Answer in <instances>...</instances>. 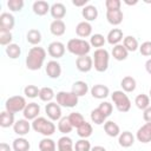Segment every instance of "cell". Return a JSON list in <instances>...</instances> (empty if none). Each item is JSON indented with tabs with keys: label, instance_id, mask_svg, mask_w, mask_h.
Segmentation results:
<instances>
[{
	"label": "cell",
	"instance_id": "obj_1",
	"mask_svg": "<svg viewBox=\"0 0 151 151\" xmlns=\"http://www.w3.org/2000/svg\"><path fill=\"white\" fill-rule=\"evenodd\" d=\"M45 59H46V51L44 47L40 46L32 47L26 57V67L31 71H38L44 65Z\"/></svg>",
	"mask_w": 151,
	"mask_h": 151
},
{
	"label": "cell",
	"instance_id": "obj_2",
	"mask_svg": "<svg viewBox=\"0 0 151 151\" xmlns=\"http://www.w3.org/2000/svg\"><path fill=\"white\" fill-rule=\"evenodd\" d=\"M66 48H67V51L70 53L77 55V57H83V55H87L88 54V52L91 50V45L85 39L73 38V39H70L67 41Z\"/></svg>",
	"mask_w": 151,
	"mask_h": 151
},
{
	"label": "cell",
	"instance_id": "obj_3",
	"mask_svg": "<svg viewBox=\"0 0 151 151\" xmlns=\"http://www.w3.org/2000/svg\"><path fill=\"white\" fill-rule=\"evenodd\" d=\"M32 129L45 136V137H48V136H52L54 132H55V125L54 123H52V120L50 119H46L44 117H38L35 118L33 122H32Z\"/></svg>",
	"mask_w": 151,
	"mask_h": 151
},
{
	"label": "cell",
	"instance_id": "obj_4",
	"mask_svg": "<svg viewBox=\"0 0 151 151\" xmlns=\"http://www.w3.org/2000/svg\"><path fill=\"white\" fill-rule=\"evenodd\" d=\"M110 54L105 48H97L93 53V67L98 72H105L109 68Z\"/></svg>",
	"mask_w": 151,
	"mask_h": 151
},
{
	"label": "cell",
	"instance_id": "obj_5",
	"mask_svg": "<svg viewBox=\"0 0 151 151\" xmlns=\"http://www.w3.org/2000/svg\"><path fill=\"white\" fill-rule=\"evenodd\" d=\"M111 98H112V101L114 103L116 109L119 112H127V111H130V109H131V100H130V98L127 97V94L124 91H120V90L113 91V93L111 94Z\"/></svg>",
	"mask_w": 151,
	"mask_h": 151
},
{
	"label": "cell",
	"instance_id": "obj_6",
	"mask_svg": "<svg viewBox=\"0 0 151 151\" xmlns=\"http://www.w3.org/2000/svg\"><path fill=\"white\" fill-rule=\"evenodd\" d=\"M57 98V103L63 106V107H74L78 105V96H76L72 91L71 92H66V91H60L57 93L55 96Z\"/></svg>",
	"mask_w": 151,
	"mask_h": 151
},
{
	"label": "cell",
	"instance_id": "obj_7",
	"mask_svg": "<svg viewBox=\"0 0 151 151\" xmlns=\"http://www.w3.org/2000/svg\"><path fill=\"white\" fill-rule=\"evenodd\" d=\"M26 105H27L26 99L22 96H13V97H9L6 100L5 110H7V111H9L12 113H17V112L24 111Z\"/></svg>",
	"mask_w": 151,
	"mask_h": 151
},
{
	"label": "cell",
	"instance_id": "obj_8",
	"mask_svg": "<svg viewBox=\"0 0 151 151\" xmlns=\"http://www.w3.org/2000/svg\"><path fill=\"white\" fill-rule=\"evenodd\" d=\"M45 112H46L47 117L50 118V120H52V122H55V120L59 122L61 119V106L58 103L51 101V103L46 104Z\"/></svg>",
	"mask_w": 151,
	"mask_h": 151
},
{
	"label": "cell",
	"instance_id": "obj_9",
	"mask_svg": "<svg viewBox=\"0 0 151 151\" xmlns=\"http://www.w3.org/2000/svg\"><path fill=\"white\" fill-rule=\"evenodd\" d=\"M76 67L80 72H84V73L90 72L93 67V58H91L90 55L78 57L76 59Z\"/></svg>",
	"mask_w": 151,
	"mask_h": 151
},
{
	"label": "cell",
	"instance_id": "obj_10",
	"mask_svg": "<svg viewBox=\"0 0 151 151\" xmlns=\"http://www.w3.org/2000/svg\"><path fill=\"white\" fill-rule=\"evenodd\" d=\"M47 53L52 58L59 59L65 54V45L60 41H52L47 47Z\"/></svg>",
	"mask_w": 151,
	"mask_h": 151
},
{
	"label": "cell",
	"instance_id": "obj_11",
	"mask_svg": "<svg viewBox=\"0 0 151 151\" xmlns=\"http://www.w3.org/2000/svg\"><path fill=\"white\" fill-rule=\"evenodd\" d=\"M136 138L138 142L146 144L151 142V123H145L143 126H140L136 133Z\"/></svg>",
	"mask_w": 151,
	"mask_h": 151
},
{
	"label": "cell",
	"instance_id": "obj_12",
	"mask_svg": "<svg viewBox=\"0 0 151 151\" xmlns=\"http://www.w3.org/2000/svg\"><path fill=\"white\" fill-rule=\"evenodd\" d=\"M14 25H15V20L11 13H8V12L1 13V15H0V31L11 32V29L14 27Z\"/></svg>",
	"mask_w": 151,
	"mask_h": 151
},
{
	"label": "cell",
	"instance_id": "obj_13",
	"mask_svg": "<svg viewBox=\"0 0 151 151\" xmlns=\"http://www.w3.org/2000/svg\"><path fill=\"white\" fill-rule=\"evenodd\" d=\"M39 113H40V106L37 103H28L25 110L22 111V114L27 120H34L35 118H38Z\"/></svg>",
	"mask_w": 151,
	"mask_h": 151
},
{
	"label": "cell",
	"instance_id": "obj_14",
	"mask_svg": "<svg viewBox=\"0 0 151 151\" xmlns=\"http://www.w3.org/2000/svg\"><path fill=\"white\" fill-rule=\"evenodd\" d=\"M46 74L51 79H57L61 74V66L57 60H50L46 65Z\"/></svg>",
	"mask_w": 151,
	"mask_h": 151
},
{
	"label": "cell",
	"instance_id": "obj_15",
	"mask_svg": "<svg viewBox=\"0 0 151 151\" xmlns=\"http://www.w3.org/2000/svg\"><path fill=\"white\" fill-rule=\"evenodd\" d=\"M31 126H32V125L28 123V120L24 118V119H19V120H17V122L14 123V125H13V130H14V132H15L17 134L24 137V136H26V134L29 132Z\"/></svg>",
	"mask_w": 151,
	"mask_h": 151
},
{
	"label": "cell",
	"instance_id": "obj_16",
	"mask_svg": "<svg viewBox=\"0 0 151 151\" xmlns=\"http://www.w3.org/2000/svg\"><path fill=\"white\" fill-rule=\"evenodd\" d=\"M91 94L93 98L96 99H105L109 94H110V90L107 86L103 85V84H97V85H93L91 87Z\"/></svg>",
	"mask_w": 151,
	"mask_h": 151
},
{
	"label": "cell",
	"instance_id": "obj_17",
	"mask_svg": "<svg viewBox=\"0 0 151 151\" xmlns=\"http://www.w3.org/2000/svg\"><path fill=\"white\" fill-rule=\"evenodd\" d=\"M50 13H51V15L54 18V20H61V19L66 15V7H65V5L61 4V2H54V4L51 6Z\"/></svg>",
	"mask_w": 151,
	"mask_h": 151
},
{
	"label": "cell",
	"instance_id": "obj_18",
	"mask_svg": "<svg viewBox=\"0 0 151 151\" xmlns=\"http://www.w3.org/2000/svg\"><path fill=\"white\" fill-rule=\"evenodd\" d=\"M76 33L80 38H87L92 34V25L88 21H80L76 27Z\"/></svg>",
	"mask_w": 151,
	"mask_h": 151
},
{
	"label": "cell",
	"instance_id": "obj_19",
	"mask_svg": "<svg viewBox=\"0 0 151 151\" xmlns=\"http://www.w3.org/2000/svg\"><path fill=\"white\" fill-rule=\"evenodd\" d=\"M32 9H33L34 14H37V15H39V17H42V15L47 14V12H50L51 6L48 5V2H47V1L38 0V1L33 2Z\"/></svg>",
	"mask_w": 151,
	"mask_h": 151
},
{
	"label": "cell",
	"instance_id": "obj_20",
	"mask_svg": "<svg viewBox=\"0 0 151 151\" xmlns=\"http://www.w3.org/2000/svg\"><path fill=\"white\" fill-rule=\"evenodd\" d=\"M123 18H124V14H123L122 9L106 11V19H107V21H109L111 25H113V26H117V25L122 24Z\"/></svg>",
	"mask_w": 151,
	"mask_h": 151
},
{
	"label": "cell",
	"instance_id": "obj_21",
	"mask_svg": "<svg viewBox=\"0 0 151 151\" xmlns=\"http://www.w3.org/2000/svg\"><path fill=\"white\" fill-rule=\"evenodd\" d=\"M123 39H124V37H123V31H122L120 28H112V29L107 33V37H106L107 42L111 44V45H113V46L118 45Z\"/></svg>",
	"mask_w": 151,
	"mask_h": 151
},
{
	"label": "cell",
	"instance_id": "obj_22",
	"mask_svg": "<svg viewBox=\"0 0 151 151\" xmlns=\"http://www.w3.org/2000/svg\"><path fill=\"white\" fill-rule=\"evenodd\" d=\"M118 143L122 147H130L134 143V136L130 131L120 132V134L118 136Z\"/></svg>",
	"mask_w": 151,
	"mask_h": 151
},
{
	"label": "cell",
	"instance_id": "obj_23",
	"mask_svg": "<svg viewBox=\"0 0 151 151\" xmlns=\"http://www.w3.org/2000/svg\"><path fill=\"white\" fill-rule=\"evenodd\" d=\"M81 15L84 17L85 21H93L98 17V9L93 5H87L81 9Z\"/></svg>",
	"mask_w": 151,
	"mask_h": 151
},
{
	"label": "cell",
	"instance_id": "obj_24",
	"mask_svg": "<svg viewBox=\"0 0 151 151\" xmlns=\"http://www.w3.org/2000/svg\"><path fill=\"white\" fill-rule=\"evenodd\" d=\"M50 31L53 35L55 37H60L65 33L66 31V25L63 20H53L50 25Z\"/></svg>",
	"mask_w": 151,
	"mask_h": 151
},
{
	"label": "cell",
	"instance_id": "obj_25",
	"mask_svg": "<svg viewBox=\"0 0 151 151\" xmlns=\"http://www.w3.org/2000/svg\"><path fill=\"white\" fill-rule=\"evenodd\" d=\"M127 55H129V51L124 47L123 44H118V45L113 46V48H112V57L116 60L123 61V60H125L127 58Z\"/></svg>",
	"mask_w": 151,
	"mask_h": 151
},
{
	"label": "cell",
	"instance_id": "obj_26",
	"mask_svg": "<svg viewBox=\"0 0 151 151\" xmlns=\"http://www.w3.org/2000/svg\"><path fill=\"white\" fill-rule=\"evenodd\" d=\"M57 146H58V151H74L73 142H72V139H71L70 137H67V136L60 137V138L58 139Z\"/></svg>",
	"mask_w": 151,
	"mask_h": 151
},
{
	"label": "cell",
	"instance_id": "obj_27",
	"mask_svg": "<svg viewBox=\"0 0 151 151\" xmlns=\"http://www.w3.org/2000/svg\"><path fill=\"white\" fill-rule=\"evenodd\" d=\"M76 96L78 97H83L85 96L87 92H88V85L83 81V80H78V81H74L73 85H72V90H71Z\"/></svg>",
	"mask_w": 151,
	"mask_h": 151
},
{
	"label": "cell",
	"instance_id": "obj_28",
	"mask_svg": "<svg viewBox=\"0 0 151 151\" xmlns=\"http://www.w3.org/2000/svg\"><path fill=\"white\" fill-rule=\"evenodd\" d=\"M14 113L5 110L0 114V126L1 127H9L14 125Z\"/></svg>",
	"mask_w": 151,
	"mask_h": 151
},
{
	"label": "cell",
	"instance_id": "obj_29",
	"mask_svg": "<svg viewBox=\"0 0 151 151\" xmlns=\"http://www.w3.org/2000/svg\"><path fill=\"white\" fill-rule=\"evenodd\" d=\"M104 130H105L106 134L110 137H118L120 134L119 125L112 120H107L104 123Z\"/></svg>",
	"mask_w": 151,
	"mask_h": 151
},
{
	"label": "cell",
	"instance_id": "obj_30",
	"mask_svg": "<svg viewBox=\"0 0 151 151\" xmlns=\"http://www.w3.org/2000/svg\"><path fill=\"white\" fill-rule=\"evenodd\" d=\"M12 147H13L14 151H29L31 144H29V142L26 138L19 137V138H15L13 140Z\"/></svg>",
	"mask_w": 151,
	"mask_h": 151
},
{
	"label": "cell",
	"instance_id": "obj_31",
	"mask_svg": "<svg viewBox=\"0 0 151 151\" xmlns=\"http://www.w3.org/2000/svg\"><path fill=\"white\" fill-rule=\"evenodd\" d=\"M136 85H137L136 79L132 78L131 76L124 77L122 79V81H120V86H122L124 92H133L136 90Z\"/></svg>",
	"mask_w": 151,
	"mask_h": 151
},
{
	"label": "cell",
	"instance_id": "obj_32",
	"mask_svg": "<svg viewBox=\"0 0 151 151\" xmlns=\"http://www.w3.org/2000/svg\"><path fill=\"white\" fill-rule=\"evenodd\" d=\"M123 45L124 47L129 51V52H134L139 48V45H138V40L133 37V35H126L124 37L123 39Z\"/></svg>",
	"mask_w": 151,
	"mask_h": 151
},
{
	"label": "cell",
	"instance_id": "obj_33",
	"mask_svg": "<svg viewBox=\"0 0 151 151\" xmlns=\"http://www.w3.org/2000/svg\"><path fill=\"white\" fill-rule=\"evenodd\" d=\"M26 39L27 41L31 44V45H38L41 42V33L39 29H35V28H32L27 32L26 34Z\"/></svg>",
	"mask_w": 151,
	"mask_h": 151
},
{
	"label": "cell",
	"instance_id": "obj_34",
	"mask_svg": "<svg viewBox=\"0 0 151 151\" xmlns=\"http://www.w3.org/2000/svg\"><path fill=\"white\" fill-rule=\"evenodd\" d=\"M39 150L40 151H57V144L51 138H44L39 142Z\"/></svg>",
	"mask_w": 151,
	"mask_h": 151
},
{
	"label": "cell",
	"instance_id": "obj_35",
	"mask_svg": "<svg viewBox=\"0 0 151 151\" xmlns=\"http://www.w3.org/2000/svg\"><path fill=\"white\" fill-rule=\"evenodd\" d=\"M134 104L139 110L144 111L150 106V97L147 94H144V93L138 94L136 97V99H134Z\"/></svg>",
	"mask_w": 151,
	"mask_h": 151
},
{
	"label": "cell",
	"instance_id": "obj_36",
	"mask_svg": "<svg viewBox=\"0 0 151 151\" xmlns=\"http://www.w3.org/2000/svg\"><path fill=\"white\" fill-rule=\"evenodd\" d=\"M92 132H93V129H92V125L90 124V123H87V122H85V123H83L78 129H77V133H78V136L80 137V138H88L91 134H92Z\"/></svg>",
	"mask_w": 151,
	"mask_h": 151
},
{
	"label": "cell",
	"instance_id": "obj_37",
	"mask_svg": "<svg viewBox=\"0 0 151 151\" xmlns=\"http://www.w3.org/2000/svg\"><path fill=\"white\" fill-rule=\"evenodd\" d=\"M54 91L51 88V87H41L40 88V92H39V98L40 100L42 101H46V103H51V100L54 98Z\"/></svg>",
	"mask_w": 151,
	"mask_h": 151
},
{
	"label": "cell",
	"instance_id": "obj_38",
	"mask_svg": "<svg viewBox=\"0 0 151 151\" xmlns=\"http://www.w3.org/2000/svg\"><path fill=\"white\" fill-rule=\"evenodd\" d=\"M72 129H73V126H72V124L70 123L68 117H61V119L58 122V130H59L61 133L67 134V133H70V132L72 131Z\"/></svg>",
	"mask_w": 151,
	"mask_h": 151
},
{
	"label": "cell",
	"instance_id": "obj_39",
	"mask_svg": "<svg viewBox=\"0 0 151 151\" xmlns=\"http://www.w3.org/2000/svg\"><path fill=\"white\" fill-rule=\"evenodd\" d=\"M6 54L11 58V59H17L20 57L21 54V48L18 44H9L8 46H6Z\"/></svg>",
	"mask_w": 151,
	"mask_h": 151
},
{
	"label": "cell",
	"instance_id": "obj_40",
	"mask_svg": "<svg viewBox=\"0 0 151 151\" xmlns=\"http://www.w3.org/2000/svg\"><path fill=\"white\" fill-rule=\"evenodd\" d=\"M67 117H68V120H70V123L72 124V126H73V127H77V129H78L83 123L86 122V120L84 119L83 114L79 113V112H71L70 116H67Z\"/></svg>",
	"mask_w": 151,
	"mask_h": 151
},
{
	"label": "cell",
	"instance_id": "obj_41",
	"mask_svg": "<svg viewBox=\"0 0 151 151\" xmlns=\"http://www.w3.org/2000/svg\"><path fill=\"white\" fill-rule=\"evenodd\" d=\"M106 39L103 34L100 33H96V34H92L91 38H90V45L93 46V47H97V48H101L105 44Z\"/></svg>",
	"mask_w": 151,
	"mask_h": 151
},
{
	"label": "cell",
	"instance_id": "obj_42",
	"mask_svg": "<svg viewBox=\"0 0 151 151\" xmlns=\"http://www.w3.org/2000/svg\"><path fill=\"white\" fill-rule=\"evenodd\" d=\"M90 117H91L92 123H94V124H97V125H101V124H104L105 120H106V117L98 110V107L91 111Z\"/></svg>",
	"mask_w": 151,
	"mask_h": 151
},
{
	"label": "cell",
	"instance_id": "obj_43",
	"mask_svg": "<svg viewBox=\"0 0 151 151\" xmlns=\"http://www.w3.org/2000/svg\"><path fill=\"white\" fill-rule=\"evenodd\" d=\"M91 144L87 139L81 138L74 144V151H91Z\"/></svg>",
	"mask_w": 151,
	"mask_h": 151
},
{
	"label": "cell",
	"instance_id": "obj_44",
	"mask_svg": "<svg viewBox=\"0 0 151 151\" xmlns=\"http://www.w3.org/2000/svg\"><path fill=\"white\" fill-rule=\"evenodd\" d=\"M39 92H40V88H38V86H35V85H27L24 88V93L28 98H37V97H39Z\"/></svg>",
	"mask_w": 151,
	"mask_h": 151
},
{
	"label": "cell",
	"instance_id": "obj_45",
	"mask_svg": "<svg viewBox=\"0 0 151 151\" xmlns=\"http://www.w3.org/2000/svg\"><path fill=\"white\" fill-rule=\"evenodd\" d=\"M98 110L107 118L109 116H111V113H112V110H113V106H112V104L111 103H109V101H103V103H100L99 104V106H98Z\"/></svg>",
	"mask_w": 151,
	"mask_h": 151
},
{
	"label": "cell",
	"instance_id": "obj_46",
	"mask_svg": "<svg viewBox=\"0 0 151 151\" xmlns=\"http://www.w3.org/2000/svg\"><path fill=\"white\" fill-rule=\"evenodd\" d=\"M12 39H13V35L11 32L0 31V44L2 46H8L9 44H12Z\"/></svg>",
	"mask_w": 151,
	"mask_h": 151
},
{
	"label": "cell",
	"instance_id": "obj_47",
	"mask_svg": "<svg viewBox=\"0 0 151 151\" xmlns=\"http://www.w3.org/2000/svg\"><path fill=\"white\" fill-rule=\"evenodd\" d=\"M7 6L13 12H20L24 7V1L22 0H8Z\"/></svg>",
	"mask_w": 151,
	"mask_h": 151
},
{
	"label": "cell",
	"instance_id": "obj_48",
	"mask_svg": "<svg viewBox=\"0 0 151 151\" xmlns=\"http://www.w3.org/2000/svg\"><path fill=\"white\" fill-rule=\"evenodd\" d=\"M139 52L144 57H150L151 55V41H144L140 46H139Z\"/></svg>",
	"mask_w": 151,
	"mask_h": 151
},
{
	"label": "cell",
	"instance_id": "obj_49",
	"mask_svg": "<svg viewBox=\"0 0 151 151\" xmlns=\"http://www.w3.org/2000/svg\"><path fill=\"white\" fill-rule=\"evenodd\" d=\"M106 11H114V9H120L122 2L120 0H106L105 1Z\"/></svg>",
	"mask_w": 151,
	"mask_h": 151
},
{
	"label": "cell",
	"instance_id": "obj_50",
	"mask_svg": "<svg viewBox=\"0 0 151 151\" xmlns=\"http://www.w3.org/2000/svg\"><path fill=\"white\" fill-rule=\"evenodd\" d=\"M143 119H144L146 123H151V106H149L146 110H144Z\"/></svg>",
	"mask_w": 151,
	"mask_h": 151
},
{
	"label": "cell",
	"instance_id": "obj_51",
	"mask_svg": "<svg viewBox=\"0 0 151 151\" xmlns=\"http://www.w3.org/2000/svg\"><path fill=\"white\" fill-rule=\"evenodd\" d=\"M87 2H88V0H80V1H77V0H73L72 1V4L74 5V6H77V7H85V6H87Z\"/></svg>",
	"mask_w": 151,
	"mask_h": 151
},
{
	"label": "cell",
	"instance_id": "obj_52",
	"mask_svg": "<svg viewBox=\"0 0 151 151\" xmlns=\"http://www.w3.org/2000/svg\"><path fill=\"white\" fill-rule=\"evenodd\" d=\"M13 147H11L7 143H1L0 144V151H12Z\"/></svg>",
	"mask_w": 151,
	"mask_h": 151
},
{
	"label": "cell",
	"instance_id": "obj_53",
	"mask_svg": "<svg viewBox=\"0 0 151 151\" xmlns=\"http://www.w3.org/2000/svg\"><path fill=\"white\" fill-rule=\"evenodd\" d=\"M145 70H146V72L149 74H151V58L146 60V63H145Z\"/></svg>",
	"mask_w": 151,
	"mask_h": 151
},
{
	"label": "cell",
	"instance_id": "obj_54",
	"mask_svg": "<svg viewBox=\"0 0 151 151\" xmlns=\"http://www.w3.org/2000/svg\"><path fill=\"white\" fill-rule=\"evenodd\" d=\"M91 151H106V149L104 146H100V145H97V146H93L91 149Z\"/></svg>",
	"mask_w": 151,
	"mask_h": 151
},
{
	"label": "cell",
	"instance_id": "obj_55",
	"mask_svg": "<svg viewBox=\"0 0 151 151\" xmlns=\"http://www.w3.org/2000/svg\"><path fill=\"white\" fill-rule=\"evenodd\" d=\"M124 2H125L126 5H136V4L138 2V1H137V0H134V1H132V2H131V1H127V0H125Z\"/></svg>",
	"mask_w": 151,
	"mask_h": 151
},
{
	"label": "cell",
	"instance_id": "obj_56",
	"mask_svg": "<svg viewBox=\"0 0 151 151\" xmlns=\"http://www.w3.org/2000/svg\"><path fill=\"white\" fill-rule=\"evenodd\" d=\"M149 97L151 98V88H150V91H149Z\"/></svg>",
	"mask_w": 151,
	"mask_h": 151
}]
</instances>
